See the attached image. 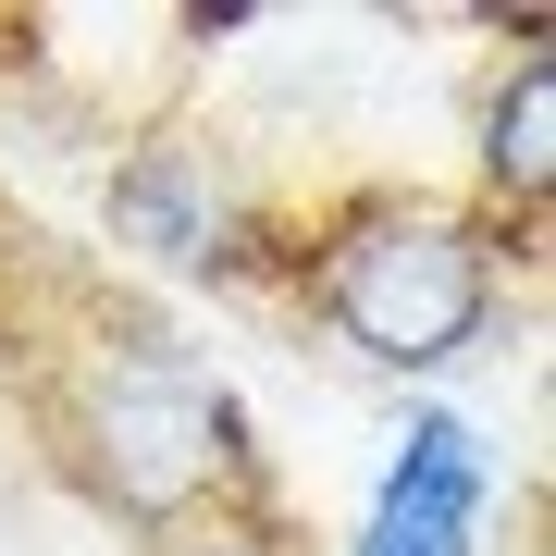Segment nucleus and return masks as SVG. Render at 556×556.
Masks as SVG:
<instances>
[{"label": "nucleus", "instance_id": "1", "mask_svg": "<svg viewBox=\"0 0 556 556\" xmlns=\"http://www.w3.org/2000/svg\"><path fill=\"white\" fill-rule=\"evenodd\" d=\"M260 273L298 298V321H321L358 371L383 383H433L457 358L495 346L507 309V223L445 186H346L285 236Z\"/></svg>", "mask_w": 556, "mask_h": 556}, {"label": "nucleus", "instance_id": "2", "mask_svg": "<svg viewBox=\"0 0 556 556\" xmlns=\"http://www.w3.org/2000/svg\"><path fill=\"white\" fill-rule=\"evenodd\" d=\"M50 433L75 457V482L149 544L211 532V519H273V457H260L236 383L149 321H112L75 346Z\"/></svg>", "mask_w": 556, "mask_h": 556}, {"label": "nucleus", "instance_id": "3", "mask_svg": "<svg viewBox=\"0 0 556 556\" xmlns=\"http://www.w3.org/2000/svg\"><path fill=\"white\" fill-rule=\"evenodd\" d=\"M100 223H112V248L161 260V273H199V285H248L273 260L260 199L236 186V161L199 149V137H137L100 174Z\"/></svg>", "mask_w": 556, "mask_h": 556}, {"label": "nucleus", "instance_id": "4", "mask_svg": "<svg viewBox=\"0 0 556 556\" xmlns=\"http://www.w3.org/2000/svg\"><path fill=\"white\" fill-rule=\"evenodd\" d=\"M482 532H495V445H482V420L408 408L346 556H482Z\"/></svg>", "mask_w": 556, "mask_h": 556}, {"label": "nucleus", "instance_id": "5", "mask_svg": "<svg viewBox=\"0 0 556 556\" xmlns=\"http://www.w3.org/2000/svg\"><path fill=\"white\" fill-rule=\"evenodd\" d=\"M544 186H556V62H507L495 100H482V186L470 199L495 223H544Z\"/></svg>", "mask_w": 556, "mask_h": 556}, {"label": "nucleus", "instance_id": "6", "mask_svg": "<svg viewBox=\"0 0 556 556\" xmlns=\"http://www.w3.org/2000/svg\"><path fill=\"white\" fill-rule=\"evenodd\" d=\"M149 556H285V532H273V519H211V532H174Z\"/></svg>", "mask_w": 556, "mask_h": 556}]
</instances>
